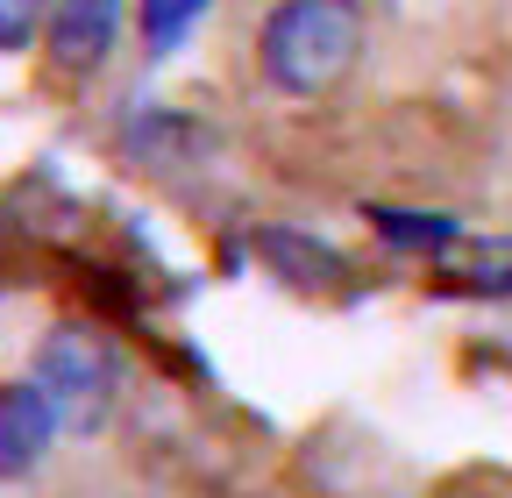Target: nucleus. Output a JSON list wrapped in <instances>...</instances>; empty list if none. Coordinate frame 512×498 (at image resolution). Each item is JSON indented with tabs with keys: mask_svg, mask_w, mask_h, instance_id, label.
Here are the masks:
<instances>
[{
	"mask_svg": "<svg viewBox=\"0 0 512 498\" xmlns=\"http://www.w3.org/2000/svg\"><path fill=\"white\" fill-rule=\"evenodd\" d=\"M36 22H43V0H0V50H29V36H36Z\"/></svg>",
	"mask_w": 512,
	"mask_h": 498,
	"instance_id": "nucleus-7",
	"label": "nucleus"
},
{
	"mask_svg": "<svg viewBox=\"0 0 512 498\" xmlns=\"http://www.w3.org/2000/svg\"><path fill=\"white\" fill-rule=\"evenodd\" d=\"M363 57V0H278L264 36H256V65L292 100L335 93Z\"/></svg>",
	"mask_w": 512,
	"mask_h": 498,
	"instance_id": "nucleus-1",
	"label": "nucleus"
},
{
	"mask_svg": "<svg viewBox=\"0 0 512 498\" xmlns=\"http://www.w3.org/2000/svg\"><path fill=\"white\" fill-rule=\"evenodd\" d=\"M36 385H43V399L57 406L64 427L93 434V427L114 413L121 370H114V349H107L100 335H86V328H57V335L43 342V356H36Z\"/></svg>",
	"mask_w": 512,
	"mask_h": 498,
	"instance_id": "nucleus-2",
	"label": "nucleus"
},
{
	"mask_svg": "<svg viewBox=\"0 0 512 498\" xmlns=\"http://www.w3.org/2000/svg\"><path fill=\"white\" fill-rule=\"evenodd\" d=\"M121 36V0H57L50 15V65L64 79H86L107 65V50Z\"/></svg>",
	"mask_w": 512,
	"mask_h": 498,
	"instance_id": "nucleus-3",
	"label": "nucleus"
},
{
	"mask_svg": "<svg viewBox=\"0 0 512 498\" xmlns=\"http://www.w3.org/2000/svg\"><path fill=\"white\" fill-rule=\"evenodd\" d=\"M50 434H57V406L43 399L36 378H22V385L0 392V470H8V477H29L43 463Z\"/></svg>",
	"mask_w": 512,
	"mask_h": 498,
	"instance_id": "nucleus-5",
	"label": "nucleus"
},
{
	"mask_svg": "<svg viewBox=\"0 0 512 498\" xmlns=\"http://www.w3.org/2000/svg\"><path fill=\"white\" fill-rule=\"evenodd\" d=\"M200 15H207V0H143V43H150V57H171L178 36Z\"/></svg>",
	"mask_w": 512,
	"mask_h": 498,
	"instance_id": "nucleus-6",
	"label": "nucleus"
},
{
	"mask_svg": "<svg viewBox=\"0 0 512 498\" xmlns=\"http://www.w3.org/2000/svg\"><path fill=\"white\" fill-rule=\"evenodd\" d=\"M249 249H256V257L271 264V278H285L292 292H335V285L349 278V257H342L335 242L306 235V228H256Z\"/></svg>",
	"mask_w": 512,
	"mask_h": 498,
	"instance_id": "nucleus-4",
	"label": "nucleus"
}]
</instances>
